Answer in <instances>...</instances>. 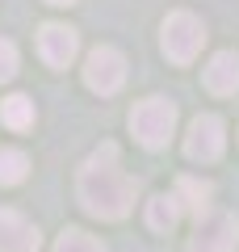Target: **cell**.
<instances>
[{"mask_svg": "<svg viewBox=\"0 0 239 252\" xmlns=\"http://www.w3.org/2000/svg\"><path fill=\"white\" fill-rule=\"evenodd\" d=\"M202 80H206V89H210L214 97H231V93H239V55L235 51H218L210 63H206Z\"/></svg>", "mask_w": 239, "mask_h": 252, "instance_id": "9", "label": "cell"}, {"mask_svg": "<svg viewBox=\"0 0 239 252\" xmlns=\"http://www.w3.org/2000/svg\"><path fill=\"white\" fill-rule=\"evenodd\" d=\"M17 46L9 42V38H0V84H9L13 76H17Z\"/></svg>", "mask_w": 239, "mask_h": 252, "instance_id": "15", "label": "cell"}, {"mask_svg": "<svg viewBox=\"0 0 239 252\" xmlns=\"http://www.w3.org/2000/svg\"><path fill=\"white\" fill-rule=\"evenodd\" d=\"M76 51H80V38H76L71 26H55L51 21V26L38 30V55H42L51 67H71Z\"/></svg>", "mask_w": 239, "mask_h": 252, "instance_id": "7", "label": "cell"}, {"mask_svg": "<svg viewBox=\"0 0 239 252\" xmlns=\"http://www.w3.org/2000/svg\"><path fill=\"white\" fill-rule=\"evenodd\" d=\"M134 181L126 177L114 143H101L76 172V198L92 219H126L134 206Z\"/></svg>", "mask_w": 239, "mask_h": 252, "instance_id": "1", "label": "cell"}, {"mask_svg": "<svg viewBox=\"0 0 239 252\" xmlns=\"http://www.w3.org/2000/svg\"><path fill=\"white\" fill-rule=\"evenodd\" d=\"M180 198L177 193H155V198L147 202V227L151 231H172V227L180 223Z\"/></svg>", "mask_w": 239, "mask_h": 252, "instance_id": "10", "label": "cell"}, {"mask_svg": "<svg viewBox=\"0 0 239 252\" xmlns=\"http://www.w3.org/2000/svg\"><path fill=\"white\" fill-rule=\"evenodd\" d=\"M177 198H180V206H189L193 215H206V210H210V198H214V185L202 181V177H180L177 181Z\"/></svg>", "mask_w": 239, "mask_h": 252, "instance_id": "11", "label": "cell"}, {"mask_svg": "<svg viewBox=\"0 0 239 252\" xmlns=\"http://www.w3.org/2000/svg\"><path fill=\"white\" fill-rule=\"evenodd\" d=\"M46 4H59V9H63V4H76V0H46Z\"/></svg>", "mask_w": 239, "mask_h": 252, "instance_id": "16", "label": "cell"}, {"mask_svg": "<svg viewBox=\"0 0 239 252\" xmlns=\"http://www.w3.org/2000/svg\"><path fill=\"white\" fill-rule=\"evenodd\" d=\"M227 147V126H222L218 114H197L189 122V135H185V156L197 164H214Z\"/></svg>", "mask_w": 239, "mask_h": 252, "instance_id": "6", "label": "cell"}, {"mask_svg": "<svg viewBox=\"0 0 239 252\" xmlns=\"http://www.w3.org/2000/svg\"><path fill=\"white\" fill-rule=\"evenodd\" d=\"M0 122L9 126V130H30V126H34V101L21 97V93L4 97L0 101Z\"/></svg>", "mask_w": 239, "mask_h": 252, "instance_id": "12", "label": "cell"}, {"mask_svg": "<svg viewBox=\"0 0 239 252\" xmlns=\"http://www.w3.org/2000/svg\"><path fill=\"white\" fill-rule=\"evenodd\" d=\"M84 84H89L92 93H101V97H114L126 84V55L118 51V46H97V51H89V59H84Z\"/></svg>", "mask_w": 239, "mask_h": 252, "instance_id": "5", "label": "cell"}, {"mask_svg": "<svg viewBox=\"0 0 239 252\" xmlns=\"http://www.w3.org/2000/svg\"><path fill=\"white\" fill-rule=\"evenodd\" d=\"M30 172V156L21 147H0V185H21Z\"/></svg>", "mask_w": 239, "mask_h": 252, "instance_id": "13", "label": "cell"}, {"mask_svg": "<svg viewBox=\"0 0 239 252\" xmlns=\"http://www.w3.org/2000/svg\"><path fill=\"white\" fill-rule=\"evenodd\" d=\"M130 135L139 139L143 147L159 152L168 147V139L177 135V105L168 97H147L130 109Z\"/></svg>", "mask_w": 239, "mask_h": 252, "instance_id": "2", "label": "cell"}, {"mask_svg": "<svg viewBox=\"0 0 239 252\" xmlns=\"http://www.w3.org/2000/svg\"><path fill=\"white\" fill-rule=\"evenodd\" d=\"M42 248V235L17 210H0V252H38Z\"/></svg>", "mask_w": 239, "mask_h": 252, "instance_id": "8", "label": "cell"}, {"mask_svg": "<svg viewBox=\"0 0 239 252\" xmlns=\"http://www.w3.org/2000/svg\"><path fill=\"white\" fill-rule=\"evenodd\" d=\"M239 244V219L227 210H206L197 215V231L185 252H235Z\"/></svg>", "mask_w": 239, "mask_h": 252, "instance_id": "4", "label": "cell"}, {"mask_svg": "<svg viewBox=\"0 0 239 252\" xmlns=\"http://www.w3.org/2000/svg\"><path fill=\"white\" fill-rule=\"evenodd\" d=\"M55 252H105V244H101L97 235L80 231V227H67V231L55 240Z\"/></svg>", "mask_w": 239, "mask_h": 252, "instance_id": "14", "label": "cell"}, {"mask_svg": "<svg viewBox=\"0 0 239 252\" xmlns=\"http://www.w3.org/2000/svg\"><path fill=\"white\" fill-rule=\"evenodd\" d=\"M202 42H206V26L185 9L168 13L164 26H159V46H164V55L172 63H193L197 51H202Z\"/></svg>", "mask_w": 239, "mask_h": 252, "instance_id": "3", "label": "cell"}]
</instances>
